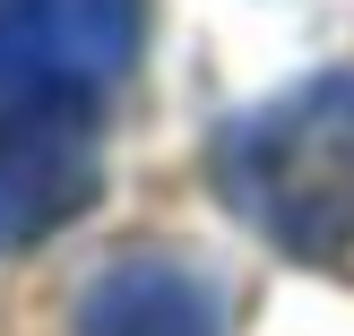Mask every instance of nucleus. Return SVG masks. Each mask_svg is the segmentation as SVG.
<instances>
[{
  "label": "nucleus",
  "instance_id": "20e7f679",
  "mask_svg": "<svg viewBox=\"0 0 354 336\" xmlns=\"http://www.w3.org/2000/svg\"><path fill=\"white\" fill-rule=\"evenodd\" d=\"M78 336H225V302L182 259H113L78 302Z\"/></svg>",
  "mask_w": 354,
  "mask_h": 336
},
{
  "label": "nucleus",
  "instance_id": "7ed1b4c3",
  "mask_svg": "<svg viewBox=\"0 0 354 336\" xmlns=\"http://www.w3.org/2000/svg\"><path fill=\"white\" fill-rule=\"evenodd\" d=\"M95 190H104V155L86 112L0 121V250H35L44 233L78 224Z\"/></svg>",
  "mask_w": 354,
  "mask_h": 336
},
{
  "label": "nucleus",
  "instance_id": "f03ea898",
  "mask_svg": "<svg viewBox=\"0 0 354 336\" xmlns=\"http://www.w3.org/2000/svg\"><path fill=\"white\" fill-rule=\"evenodd\" d=\"M138 0H0V121L86 112L138 61Z\"/></svg>",
  "mask_w": 354,
  "mask_h": 336
},
{
  "label": "nucleus",
  "instance_id": "f257e3e1",
  "mask_svg": "<svg viewBox=\"0 0 354 336\" xmlns=\"http://www.w3.org/2000/svg\"><path fill=\"white\" fill-rule=\"evenodd\" d=\"M216 190L294 259L354 250V69L268 95L216 138Z\"/></svg>",
  "mask_w": 354,
  "mask_h": 336
}]
</instances>
